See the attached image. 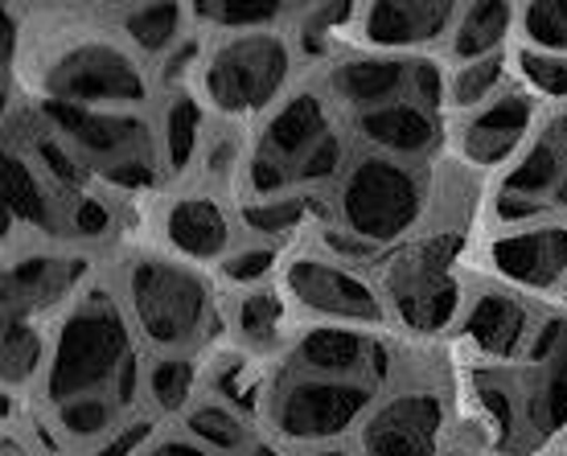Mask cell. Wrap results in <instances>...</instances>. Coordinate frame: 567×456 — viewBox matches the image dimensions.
<instances>
[{"instance_id": "d4e9b609", "label": "cell", "mask_w": 567, "mask_h": 456, "mask_svg": "<svg viewBox=\"0 0 567 456\" xmlns=\"http://www.w3.org/2000/svg\"><path fill=\"white\" fill-rule=\"evenodd\" d=\"M4 210L17 227L29 230H54L58 227V201L50 194V177H45L21 148L4 153Z\"/></svg>"}, {"instance_id": "7c38bea8", "label": "cell", "mask_w": 567, "mask_h": 456, "mask_svg": "<svg viewBox=\"0 0 567 456\" xmlns=\"http://www.w3.org/2000/svg\"><path fill=\"white\" fill-rule=\"evenodd\" d=\"M444 400L432 383H399L362 424V456H440Z\"/></svg>"}, {"instance_id": "2e32d148", "label": "cell", "mask_w": 567, "mask_h": 456, "mask_svg": "<svg viewBox=\"0 0 567 456\" xmlns=\"http://www.w3.org/2000/svg\"><path fill=\"white\" fill-rule=\"evenodd\" d=\"M489 268L497 280L518 288H559L567 280V227L564 222H530L506 230L489 242Z\"/></svg>"}, {"instance_id": "d590c367", "label": "cell", "mask_w": 567, "mask_h": 456, "mask_svg": "<svg viewBox=\"0 0 567 456\" xmlns=\"http://www.w3.org/2000/svg\"><path fill=\"white\" fill-rule=\"evenodd\" d=\"M514 71L535 100L567 103V54H543V50H514Z\"/></svg>"}, {"instance_id": "e0dca14e", "label": "cell", "mask_w": 567, "mask_h": 456, "mask_svg": "<svg viewBox=\"0 0 567 456\" xmlns=\"http://www.w3.org/2000/svg\"><path fill=\"white\" fill-rule=\"evenodd\" d=\"M288 366L305 374H326V379H370V383H383L386 354L367 329L312 325L292 342Z\"/></svg>"}, {"instance_id": "836d02e7", "label": "cell", "mask_w": 567, "mask_h": 456, "mask_svg": "<svg viewBox=\"0 0 567 456\" xmlns=\"http://www.w3.org/2000/svg\"><path fill=\"white\" fill-rule=\"evenodd\" d=\"M198 21L223 29V33H259L276 29L284 17H292V4H271V0H251V4H230V0H210V4H189Z\"/></svg>"}, {"instance_id": "277c9868", "label": "cell", "mask_w": 567, "mask_h": 456, "mask_svg": "<svg viewBox=\"0 0 567 456\" xmlns=\"http://www.w3.org/2000/svg\"><path fill=\"white\" fill-rule=\"evenodd\" d=\"M526 366L518 379H494L482 386V400L494 415L497 444L511 453H530L567 428V321L551 317L526 345Z\"/></svg>"}, {"instance_id": "1f68e13d", "label": "cell", "mask_w": 567, "mask_h": 456, "mask_svg": "<svg viewBox=\"0 0 567 456\" xmlns=\"http://www.w3.org/2000/svg\"><path fill=\"white\" fill-rule=\"evenodd\" d=\"M506 79H511V62L506 54L482 58V62H465L449 74V103L456 112H477L489 100H497L506 91Z\"/></svg>"}, {"instance_id": "cb8c5ba5", "label": "cell", "mask_w": 567, "mask_h": 456, "mask_svg": "<svg viewBox=\"0 0 567 456\" xmlns=\"http://www.w3.org/2000/svg\"><path fill=\"white\" fill-rule=\"evenodd\" d=\"M518 29V4H502V0H473L461 4L449 38V58L456 66L465 62H482V58L502 54V45L511 42V33Z\"/></svg>"}, {"instance_id": "9c48e42d", "label": "cell", "mask_w": 567, "mask_h": 456, "mask_svg": "<svg viewBox=\"0 0 567 456\" xmlns=\"http://www.w3.org/2000/svg\"><path fill=\"white\" fill-rule=\"evenodd\" d=\"M456 235L412 242L386 259L383 271V300L386 313H395L412 333H444L461 313V280H456Z\"/></svg>"}, {"instance_id": "e575fe53", "label": "cell", "mask_w": 567, "mask_h": 456, "mask_svg": "<svg viewBox=\"0 0 567 456\" xmlns=\"http://www.w3.org/2000/svg\"><path fill=\"white\" fill-rule=\"evenodd\" d=\"M518 33L526 50L567 54V0H530L518 4Z\"/></svg>"}, {"instance_id": "9a60e30c", "label": "cell", "mask_w": 567, "mask_h": 456, "mask_svg": "<svg viewBox=\"0 0 567 456\" xmlns=\"http://www.w3.org/2000/svg\"><path fill=\"white\" fill-rule=\"evenodd\" d=\"M333 128V103L321 91H292L276 112L259 124L251 153L264 157L271 169H280L288 177V186H297L300 165L309 160V153L326 141Z\"/></svg>"}, {"instance_id": "7bdbcfd3", "label": "cell", "mask_w": 567, "mask_h": 456, "mask_svg": "<svg viewBox=\"0 0 567 456\" xmlns=\"http://www.w3.org/2000/svg\"><path fill=\"white\" fill-rule=\"evenodd\" d=\"M305 456H358V453H350L346 444H317V448H309Z\"/></svg>"}, {"instance_id": "ba28073f", "label": "cell", "mask_w": 567, "mask_h": 456, "mask_svg": "<svg viewBox=\"0 0 567 456\" xmlns=\"http://www.w3.org/2000/svg\"><path fill=\"white\" fill-rule=\"evenodd\" d=\"M383 386L370 379H326V374L288 371L268 386V424L288 444H338L346 432L367 424Z\"/></svg>"}, {"instance_id": "ab89813d", "label": "cell", "mask_w": 567, "mask_h": 456, "mask_svg": "<svg viewBox=\"0 0 567 456\" xmlns=\"http://www.w3.org/2000/svg\"><path fill=\"white\" fill-rule=\"evenodd\" d=\"M71 230L79 239H103L112 230V206H107V198H100L95 189L79 194L71 210Z\"/></svg>"}, {"instance_id": "8fae6325", "label": "cell", "mask_w": 567, "mask_h": 456, "mask_svg": "<svg viewBox=\"0 0 567 456\" xmlns=\"http://www.w3.org/2000/svg\"><path fill=\"white\" fill-rule=\"evenodd\" d=\"M497 222L567 210V107L543 124L497 186Z\"/></svg>"}, {"instance_id": "3957f363", "label": "cell", "mask_w": 567, "mask_h": 456, "mask_svg": "<svg viewBox=\"0 0 567 456\" xmlns=\"http://www.w3.org/2000/svg\"><path fill=\"white\" fill-rule=\"evenodd\" d=\"M124 309L144 342L161 354H189L214 333V284L194 263L136 256L124 268Z\"/></svg>"}, {"instance_id": "7402d4cb", "label": "cell", "mask_w": 567, "mask_h": 456, "mask_svg": "<svg viewBox=\"0 0 567 456\" xmlns=\"http://www.w3.org/2000/svg\"><path fill=\"white\" fill-rule=\"evenodd\" d=\"M354 128L370 144V153H383V157L399 160H420L440 144L436 112L415 100H399L386 103V107H374V112L354 115Z\"/></svg>"}, {"instance_id": "5bb4252c", "label": "cell", "mask_w": 567, "mask_h": 456, "mask_svg": "<svg viewBox=\"0 0 567 456\" xmlns=\"http://www.w3.org/2000/svg\"><path fill=\"white\" fill-rule=\"evenodd\" d=\"M456 13L449 0H370L358 4V33L370 54H415L453 38Z\"/></svg>"}, {"instance_id": "74e56055", "label": "cell", "mask_w": 567, "mask_h": 456, "mask_svg": "<svg viewBox=\"0 0 567 456\" xmlns=\"http://www.w3.org/2000/svg\"><path fill=\"white\" fill-rule=\"evenodd\" d=\"M280 263V251L276 247H239V251H230L218 271H223V280L235 288H259L268 284V276L276 271Z\"/></svg>"}, {"instance_id": "8d00e7d4", "label": "cell", "mask_w": 567, "mask_h": 456, "mask_svg": "<svg viewBox=\"0 0 567 456\" xmlns=\"http://www.w3.org/2000/svg\"><path fill=\"white\" fill-rule=\"evenodd\" d=\"M243 165H247V148H243L239 132L210 128L202 144V177L210 186H235L243 182Z\"/></svg>"}, {"instance_id": "30bf717a", "label": "cell", "mask_w": 567, "mask_h": 456, "mask_svg": "<svg viewBox=\"0 0 567 456\" xmlns=\"http://www.w3.org/2000/svg\"><path fill=\"white\" fill-rule=\"evenodd\" d=\"M284 292L312 317H326V325L374 329L386 321L383 292L346 263L326 256H297L284 263Z\"/></svg>"}, {"instance_id": "4316f807", "label": "cell", "mask_w": 567, "mask_h": 456, "mask_svg": "<svg viewBox=\"0 0 567 456\" xmlns=\"http://www.w3.org/2000/svg\"><path fill=\"white\" fill-rule=\"evenodd\" d=\"M161 165L169 177H182L194 160L202 157V144H206V103L194 91H173L161 115Z\"/></svg>"}, {"instance_id": "60d3db41", "label": "cell", "mask_w": 567, "mask_h": 456, "mask_svg": "<svg viewBox=\"0 0 567 456\" xmlns=\"http://www.w3.org/2000/svg\"><path fill=\"white\" fill-rule=\"evenodd\" d=\"M202 42L198 38H185L182 45H177V50H173L169 58H165V62H161V83L169 86H177V91H182L185 86V79H189V71H202Z\"/></svg>"}, {"instance_id": "7a4b0ae2", "label": "cell", "mask_w": 567, "mask_h": 456, "mask_svg": "<svg viewBox=\"0 0 567 456\" xmlns=\"http://www.w3.org/2000/svg\"><path fill=\"white\" fill-rule=\"evenodd\" d=\"M33 83L45 103L132 112L148 100V74L128 45L95 25H74L33 62Z\"/></svg>"}, {"instance_id": "f1b7e54d", "label": "cell", "mask_w": 567, "mask_h": 456, "mask_svg": "<svg viewBox=\"0 0 567 456\" xmlns=\"http://www.w3.org/2000/svg\"><path fill=\"white\" fill-rule=\"evenodd\" d=\"M185 428L198 444L214 448V453H247L251 448V428H247V415L235 412L223 400H202L189 407L185 415Z\"/></svg>"}, {"instance_id": "44dd1931", "label": "cell", "mask_w": 567, "mask_h": 456, "mask_svg": "<svg viewBox=\"0 0 567 456\" xmlns=\"http://www.w3.org/2000/svg\"><path fill=\"white\" fill-rule=\"evenodd\" d=\"M461 333H465L468 350H477L482 357L511 362V357L526 354V345H530V313L506 288H482L465 304Z\"/></svg>"}, {"instance_id": "b9f144b4", "label": "cell", "mask_w": 567, "mask_h": 456, "mask_svg": "<svg viewBox=\"0 0 567 456\" xmlns=\"http://www.w3.org/2000/svg\"><path fill=\"white\" fill-rule=\"evenodd\" d=\"M141 456H223V453H214V448L198 444L194 436H156Z\"/></svg>"}, {"instance_id": "52a82bcc", "label": "cell", "mask_w": 567, "mask_h": 456, "mask_svg": "<svg viewBox=\"0 0 567 456\" xmlns=\"http://www.w3.org/2000/svg\"><path fill=\"white\" fill-rule=\"evenodd\" d=\"M45 128H54L71 153L91 173H100L115 189H153L161 182V141L148 120L136 112H107V107H71V103L42 100Z\"/></svg>"}, {"instance_id": "ee69618b", "label": "cell", "mask_w": 567, "mask_h": 456, "mask_svg": "<svg viewBox=\"0 0 567 456\" xmlns=\"http://www.w3.org/2000/svg\"><path fill=\"white\" fill-rule=\"evenodd\" d=\"M243 456H284V453L276 448V444H268V441H251V448H247Z\"/></svg>"}, {"instance_id": "f35d334b", "label": "cell", "mask_w": 567, "mask_h": 456, "mask_svg": "<svg viewBox=\"0 0 567 456\" xmlns=\"http://www.w3.org/2000/svg\"><path fill=\"white\" fill-rule=\"evenodd\" d=\"M153 441H156L153 419H148V415H132L124 428H115L100 448H91L86 456H141Z\"/></svg>"}, {"instance_id": "5b68a950", "label": "cell", "mask_w": 567, "mask_h": 456, "mask_svg": "<svg viewBox=\"0 0 567 456\" xmlns=\"http://www.w3.org/2000/svg\"><path fill=\"white\" fill-rule=\"evenodd\" d=\"M292 83V45L280 29L223 33L202 58L198 100L223 120H251L276 112Z\"/></svg>"}, {"instance_id": "8992f818", "label": "cell", "mask_w": 567, "mask_h": 456, "mask_svg": "<svg viewBox=\"0 0 567 456\" xmlns=\"http://www.w3.org/2000/svg\"><path fill=\"white\" fill-rule=\"evenodd\" d=\"M424 206L427 186L420 165L383 153H362L350 160L333 194L338 227L367 247L408 239L424 218Z\"/></svg>"}, {"instance_id": "4dcf8cb0", "label": "cell", "mask_w": 567, "mask_h": 456, "mask_svg": "<svg viewBox=\"0 0 567 456\" xmlns=\"http://www.w3.org/2000/svg\"><path fill=\"white\" fill-rule=\"evenodd\" d=\"M198 386V362L189 354H156L144 371V395L161 415H177L189 407Z\"/></svg>"}, {"instance_id": "f546056e", "label": "cell", "mask_w": 567, "mask_h": 456, "mask_svg": "<svg viewBox=\"0 0 567 456\" xmlns=\"http://www.w3.org/2000/svg\"><path fill=\"white\" fill-rule=\"evenodd\" d=\"M45 357H50V338L42 333L38 321H4V386L17 391V386L42 383Z\"/></svg>"}, {"instance_id": "ffe728a7", "label": "cell", "mask_w": 567, "mask_h": 456, "mask_svg": "<svg viewBox=\"0 0 567 456\" xmlns=\"http://www.w3.org/2000/svg\"><path fill=\"white\" fill-rule=\"evenodd\" d=\"M79 276H83V259L74 256L33 251V256L9 259L4 263V321H17V317L38 321L58 304H71L83 292Z\"/></svg>"}, {"instance_id": "ac0fdd59", "label": "cell", "mask_w": 567, "mask_h": 456, "mask_svg": "<svg viewBox=\"0 0 567 456\" xmlns=\"http://www.w3.org/2000/svg\"><path fill=\"white\" fill-rule=\"evenodd\" d=\"M161 239L185 263H223L235 251V227L214 194H177L161 210Z\"/></svg>"}, {"instance_id": "d6986e66", "label": "cell", "mask_w": 567, "mask_h": 456, "mask_svg": "<svg viewBox=\"0 0 567 456\" xmlns=\"http://www.w3.org/2000/svg\"><path fill=\"white\" fill-rule=\"evenodd\" d=\"M415 58L399 54H346L326 74V100L333 107H350L354 115L412 100Z\"/></svg>"}, {"instance_id": "d6a6232c", "label": "cell", "mask_w": 567, "mask_h": 456, "mask_svg": "<svg viewBox=\"0 0 567 456\" xmlns=\"http://www.w3.org/2000/svg\"><path fill=\"white\" fill-rule=\"evenodd\" d=\"M309 218V194H280V198H247L239 206V222L251 235H264V239H284L292 235Z\"/></svg>"}, {"instance_id": "484cf974", "label": "cell", "mask_w": 567, "mask_h": 456, "mask_svg": "<svg viewBox=\"0 0 567 456\" xmlns=\"http://www.w3.org/2000/svg\"><path fill=\"white\" fill-rule=\"evenodd\" d=\"M194 9L189 4H124L115 9L120 33L128 38V50L136 58H165L185 42Z\"/></svg>"}, {"instance_id": "603a6c76", "label": "cell", "mask_w": 567, "mask_h": 456, "mask_svg": "<svg viewBox=\"0 0 567 456\" xmlns=\"http://www.w3.org/2000/svg\"><path fill=\"white\" fill-rule=\"evenodd\" d=\"M230 333L243 354H276L288 338V292L271 284L239 292L230 300Z\"/></svg>"}, {"instance_id": "83f0119b", "label": "cell", "mask_w": 567, "mask_h": 456, "mask_svg": "<svg viewBox=\"0 0 567 456\" xmlns=\"http://www.w3.org/2000/svg\"><path fill=\"white\" fill-rule=\"evenodd\" d=\"M206 374H210V386L218 391V400L230 403L235 412L259 415L268 407V383H264V374L256 371V357L243 354L239 345L214 357Z\"/></svg>"}, {"instance_id": "4fadbf2b", "label": "cell", "mask_w": 567, "mask_h": 456, "mask_svg": "<svg viewBox=\"0 0 567 456\" xmlns=\"http://www.w3.org/2000/svg\"><path fill=\"white\" fill-rule=\"evenodd\" d=\"M535 112H539V100L526 86H506L497 100H489L485 107L461 120V128H456L461 160L477 165V169L514 165L535 136Z\"/></svg>"}, {"instance_id": "6da1fadb", "label": "cell", "mask_w": 567, "mask_h": 456, "mask_svg": "<svg viewBox=\"0 0 567 456\" xmlns=\"http://www.w3.org/2000/svg\"><path fill=\"white\" fill-rule=\"evenodd\" d=\"M38 386L50 428L71 448H100L115 428L128 424L144 374L136 325L112 292L86 288L62 309Z\"/></svg>"}]
</instances>
